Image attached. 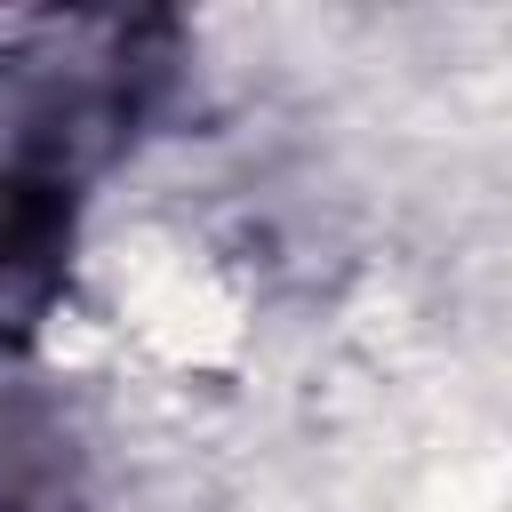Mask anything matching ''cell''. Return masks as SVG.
Masks as SVG:
<instances>
[{
  "label": "cell",
  "instance_id": "obj_1",
  "mask_svg": "<svg viewBox=\"0 0 512 512\" xmlns=\"http://www.w3.org/2000/svg\"><path fill=\"white\" fill-rule=\"evenodd\" d=\"M56 184H8L0 192V328L24 336L56 288V248H64V208L48 200Z\"/></svg>",
  "mask_w": 512,
  "mask_h": 512
}]
</instances>
